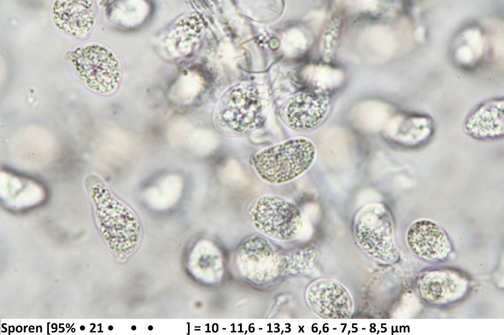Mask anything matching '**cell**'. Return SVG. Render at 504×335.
I'll list each match as a JSON object with an SVG mask.
<instances>
[{
  "label": "cell",
  "mask_w": 504,
  "mask_h": 335,
  "mask_svg": "<svg viewBox=\"0 0 504 335\" xmlns=\"http://www.w3.org/2000/svg\"><path fill=\"white\" fill-rule=\"evenodd\" d=\"M407 241L412 252L425 260H444L451 250L446 232L430 220H421L414 223L408 231Z\"/></svg>",
  "instance_id": "30bf717a"
},
{
  "label": "cell",
  "mask_w": 504,
  "mask_h": 335,
  "mask_svg": "<svg viewBox=\"0 0 504 335\" xmlns=\"http://www.w3.org/2000/svg\"><path fill=\"white\" fill-rule=\"evenodd\" d=\"M241 274L257 283H267L277 278L284 268L281 255L264 237L256 235L247 238L240 246L236 257Z\"/></svg>",
  "instance_id": "8992f818"
},
{
  "label": "cell",
  "mask_w": 504,
  "mask_h": 335,
  "mask_svg": "<svg viewBox=\"0 0 504 335\" xmlns=\"http://www.w3.org/2000/svg\"><path fill=\"white\" fill-rule=\"evenodd\" d=\"M317 155L314 143L305 137H295L264 148L250 159L259 177L265 182L281 185L305 173Z\"/></svg>",
  "instance_id": "6da1fadb"
},
{
  "label": "cell",
  "mask_w": 504,
  "mask_h": 335,
  "mask_svg": "<svg viewBox=\"0 0 504 335\" xmlns=\"http://www.w3.org/2000/svg\"><path fill=\"white\" fill-rule=\"evenodd\" d=\"M305 299L317 315L327 319H346L353 312V302L347 289L333 279H316L308 286Z\"/></svg>",
  "instance_id": "52a82bcc"
},
{
  "label": "cell",
  "mask_w": 504,
  "mask_h": 335,
  "mask_svg": "<svg viewBox=\"0 0 504 335\" xmlns=\"http://www.w3.org/2000/svg\"><path fill=\"white\" fill-rule=\"evenodd\" d=\"M353 231L357 244L370 258L384 264L398 260L392 217L384 205L372 203L363 207L355 216Z\"/></svg>",
  "instance_id": "3957f363"
},
{
  "label": "cell",
  "mask_w": 504,
  "mask_h": 335,
  "mask_svg": "<svg viewBox=\"0 0 504 335\" xmlns=\"http://www.w3.org/2000/svg\"><path fill=\"white\" fill-rule=\"evenodd\" d=\"M329 111L326 97L317 93L301 92L291 97L281 111L284 124L292 130L304 132L318 127Z\"/></svg>",
  "instance_id": "ba28073f"
},
{
  "label": "cell",
  "mask_w": 504,
  "mask_h": 335,
  "mask_svg": "<svg viewBox=\"0 0 504 335\" xmlns=\"http://www.w3.org/2000/svg\"><path fill=\"white\" fill-rule=\"evenodd\" d=\"M465 132L474 138L495 139L503 135V102L493 100L484 103L469 115Z\"/></svg>",
  "instance_id": "8fae6325"
},
{
  "label": "cell",
  "mask_w": 504,
  "mask_h": 335,
  "mask_svg": "<svg viewBox=\"0 0 504 335\" xmlns=\"http://www.w3.org/2000/svg\"><path fill=\"white\" fill-rule=\"evenodd\" d=\"M246 214L256 229L275 239H294L303 226V215L299 207L277 195L266 194L256 198L248 204Z\"/></svg>",
  "instance_id": "7a4b0ae2"
},
{
  "label": "cell",
  "mask_w": 504,
  "mask_h": 335,
  "mask_svg": "<svg viewBox=\"0 0 504 335\" xmlns=\"http://www.w3.org/2000/svg\"><path fill=\"white\" fill-rule=\"evenodd\" d=\"M266 105L258 89L249 84L232 88L224 97L216 114V125L226 133L240 135L260 128L264 123Z\"/></svg>",
  "instance_id": "277c9868"
},
{
  "label": "cell",
  "mask_w": 504,
  "mask_h": 335,
  "mask_svg": "<svg viewBox=\"0 0 504 335\" xmlns=\"http://www.w3.org/2000/svg\"><path fill=\"white\" fill-rule=\"evenodd\" d=\"M69 58L80 80L91 91L109 95L119 88L121 65L106 46L96 43L80 46L70 52Z\"/></svg>",
  "instance_id": "5b68a950"
},
{
  "label": "cell",
  "mask_w": 504,
  "mask_h": 335,
  "mask_svg": "<svg viewBox=\"0 0 504 335\" xmlns=\"http://www.w3.org/2000/svg\"><path fill=\"white\" fill-rule=\"evenodd\" d=\"M97 16L93 1L57 0L53 4L52 18L56 27L66 35L80 37L94 26Z\"/></svg>",
  "instance_id": "9c48e42d"
}]
</instances>
